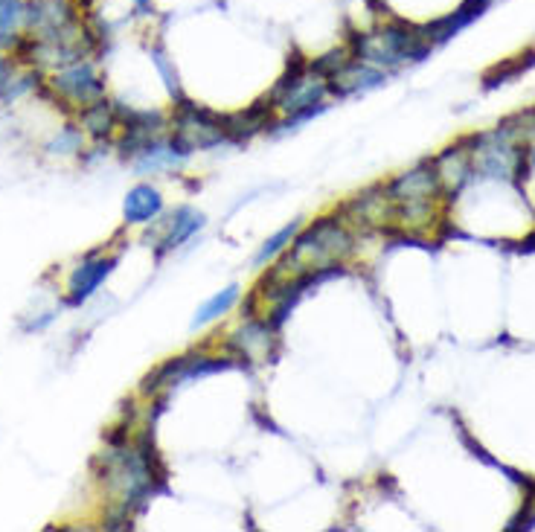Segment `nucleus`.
<instances>
[{
    "instance_id": "1",
    "label": "nucleus",
    "mask_w": 535,
    "mask_h": 532,
    "mask_svg": "<svg viewBox=\"0 0 535 532\" xmlns=\"http://www.w3.org/2000/svg\"><path fill=\"white\" fill-rule=\"evenodd\" d=\"M349 50H352V59L384 70V67H399L405 62H425L431 56L434 44L425 38L422 27L393 21L376 32L355 35L349 41Z\"/></svg>"
},
{
    "instance_id": "2",
    "label": "nucleus",
    "mask_w": 535,
    "mask_h": 532,
    "mask_svg": "<svg viewBox=\"0 0 535 532\" xmlns=\"http://www.w3.org/2000/svg\"><path fill=\"white\" fill-rule=\"evenodd\" d=\"M175 140L181 149L198 152V149H213L230 140L227 134V117H219L213 111H204L192 102H184L175 120Z\"/></svg>"
},
{
    "instance_id": "3",
    "label": "nucleus",
    "mask_w": 535,
    "mask_h": 532,
    "mask_svg": "<svg viewBox=\"0 0 535 532\" xmlns=\"http://www.w3.org/2000/svg\"><path fill=\"white\" fill-rule=\"evenodd\" d=\"M442 187L440 172H437V163H422L410 172H402L396 181H390L384 192L390 201L396 204H410V201H431Z\"/></svg>"
},
{
    "instance_id": "4",
    "label": "nucleus",
    "mask_w": 535,
    "mask_h": 532,
    "mask_svg": "<svg viewBox=\"0 0 535 532\" xmlns=\"http://www.w3.org/2000/svg\"><path fill=\"white\" fill-rule=\"evenodd\" d=\"M53 88H56L59 94L67 96V99H73V102H82V105L99 102L102 94H105L102 79L96 76L94 64H88V62L67 64L62 73H56Z\"/></svg>"
},
{
    "instance_id": "5",
    "label": "nucleus",
    "mask_w": 535,
    "mask_h": 532,
    "mask_svg": "<svg viewBox=\"0 0 535 532\" xmlns=\"http://www.w3.org/2000/svg\"><path fill=\"white\" fill-rule=\"evenodd\" d=\"M230 349L245 361H265L274 352V326L268 320H251L230 335Z\"/></svg>"
},
{
    "instance_id": "6",
    "label": "nucleus",
    "mask_w": 535,
    "mask_h": 532,
    "mask_svg": "<svg viewBox=\"0 0 535 532\" xmlns=\"http://www.w3.org/2000/svg\"><path fill=\"white\" fill-rule=\"evenodd\" d=\"M384 79H387V70H381V67H373V64L352 59V62L344 67V70H338V73L329 79V91H332V94H338V96L361 94V91L378 88Z\"/></svg>"
},
{
    "instance_id": "7",
    "label": "nucleus",
    "mask_w": 535,
    "mask_h": 532,
    "mask_svg": "<svg viewBox=\"0 0 535 532\" xmlns=\"http://www.w3.org/2000/svg\"><path fill=\"white\" fill-rule=\"evenodd\" d=\"M489 6H492V0H466L457 12H451V15L440 18V21L422 27V32H425V38H428L431 44H445V41H451L457 32H463L469 24H474Z\"/></svg>"
},
{
    "instance_id": "8",
    "label": "nucleus",
    "mask_w": 535,
    "mask_h": 532,
    "mask_svg": "<svg viewBox=\"0 0 535 532\" xmlns=\"http://www.w3.org/2000/svg\"><path fill=\"white\" fill-rule=\"evenodd\" d=\"M114 265H117V259H96V256L85 259V262L73 271V277H70V303H73V306L85 303L96 288L102 285V280L114 271Z\"/></svg>"
},
{
    "instance_id": "9",
    "label": "nucleus",
    "mask_w": 535,
    "mask_h": 532,
    "mask_svg": "<svg viewBox=\"0 0 535 532\" xmlns=\"http://www.w3.org/2000/svg\"><path fill=\"white\" fill-rule=\"evenodd\" d=\"M123 213H126L128 224H149L163 213V198L155 187L149 184H137L126 195V204H123Z\"/></svg>"
},
{
    "instance_id": "10",
    "label": "nucleus",
    "mask_w": 535,
    "mask_h": 532,
    "mask_svg": "<svg viewBox=\"0 0 535 532\" xmlns=\"http://www.w3.org/2000/svg\"><path fill=\"white\" fill-rule=\"evenodd\" d=\"M189 152L181 149V143L172 137L169 143L163 140H152L143 152H140V160H137V169L140 172H160V169H175Z\"/></svg>"
},
{
    "instance_id": "11",
    "label": "nucleus",
    "mask_w": 535,
    "mask_h": 532,
    "mask_svg": "<svg viewBox=\"0 0 535 532\" xmlns=\"http://www.w3.org/2000/svg\"><path fill=\"white\" fill-rule=\"evenodd\" d=\"M204 227V216L189 210V207H178L175 216L166 224V236H163V251H172L178 245H184L192 233H198Z\"/></svg>"
},
{
    "instance_id": "12",
    "label": "nucleus",
    "mask_w": 535,
    "mask_h": 532,
    "mask_svg": "<svg viewBox=\"0 0 535 532\" xmlns=\"http://www.w3.org/2000/svg\"><path fill=\"white\" fill-rule=\"evenodd\" d=\"M27 21L24 0H0V47H12L18 41V30Z\"/></svg>"
},
{
    "instance_id": "13",
    "label": "nucleus",
    "mask_w": 535,
    "mask_h": 532,
    "mask_svg": "<svg viewBox=\"0 0 535 532\" xmlns=\"http://www.w3.org/2000/svg\"><path fill=\"white\" fill-rule=\"evenodd\" d=\"M236 300H239V285H230V288H224L219 294H213L198 312H195V320H192V329H198V326H207V323H213V320H219L221 314H227L233 306H236Z\"/></svg>"
},
{
    "instance_id": "14",
    "label": "nucleus",
    "mask_w": 535,
    "mask_h": 532,
    "mask_svg": "<svg viewBox=\"0 0 535 532\" xmlns=\"http://www.w3.org/2000/svg\"><path fill=\"white\" fill-rule=\"evenodd\" d=\"M530 67H535V50H527L524 56H515V59H509V62L492 67V70L486 73V88L492 91V88H498V85H506L509 79L527 73Z\"/></svg>"
},
{
    "instance_id": "15",
    "label": "nucleus",
    "mask_w": 535,
    "mask_h": 532,
    "mask_svg": "<svg viewBox=\"0 0 535 532\" xmlns=\"http://www.w3.org/2000/svg\"><path fill=\"white\" fill-rule=\"evenodd\" d=\"M114 120H117L114 105H111V102H105V99L91 102V105L82 111V123H85V128H88L91 134H96V137H105V134L114 128Z\"/></svg>"
},
{
    "instance_id": "16",
    "label": "nucleus",
    "mask_w": 535,
    "mask_h": 532,
    "mask_svg": "<svg viewBox=\"0 0 535 532\" xmlns=\"http://www.w3.org/2000/svg\"><path fill=\"white\" fill-rule=\"evenodd\" d=\"M297 230H300V224H297V221H291V224H288V227H283L280 233H274V236H271V239H268V242H265V245L259 248V253L253 256V262H256V265L262 268L265 262H271V259H277L280 253L288 251V245L294 242V236H297Z\"/></svg>"
},
{
    "instance_id": "17",
    "label": "nucleus",
    "mask_w": 535,
    "mask_h": 532,
    "mask_svg": "<svg viewBox=\"0 0 535 532\" xmlns=\"http://www.w3.org/2000/svg\"><path fill=\"white\" fill-rule=\"evenodd\" d=\"M349 62H352V50H349V47H341V50H332V53L315 59V62L309 64V70H315L317 76H323V79H332V76H335L338 70H344Z\"/></svg>"
},
{
    "instance_id": "18",
    "label": "nucleus",
    "mask_w": 535,
    "mask_h": 532,
    "mask_svg": "<svg viewBox=\"0 0 535 532\" xmlns=\"http://www.w3.org/2000/svg\"><path fill=\"white\" fill-rule=\"evenodd\" d=\"M79 143H82V137L70 128V131H64L62 140H56V143H53V152H56V149L64 152V155H67V152H76V149H79Z\"/></svg>"
},
{
    "instance_id": "19",
    "label": "nucleus",
    "mask_w": 535,
    "mask_h": 532,
    "mask_svg": "<svg viewBox=\"0 0 535 532\" xmlns=\"http://www.w3.org/2000/svg\"><path fill=\"white\" fill-rule=\"evenodd\" d=\"M6 73H9V64L0 59V91H3V85H6Z\"/></svg>"
},
{
    "instance_id": "20",
    "label": "nucleus",
    "mask_w": 535,
    "mask_h": 532,
    "mask_svg": "<svg viewBox=\"0 0 535 532\" xmlns=\"http://www.w3.org/2000/svg\"><path fill=\"white\" fill-rule=\"evenodd\" d=\"M521 251H535V236H533V239H527V242H524V248H521Z\"/></svg>"
},
{
    "instance_id": "21",
    "label": "nucleus",
    "mask_w": 535,
    "mask_h": 532,
    "mask_svg": "<svg viewBox=\"0 0 535 532\" xmlns=\"http://www.w3.org/2000/svg\"><path fill=\"white\" fill-rule=\"evenodd\" d=\"M530 163H533V166H535V149H530Z\"/></svg>"
}]
</instances>
